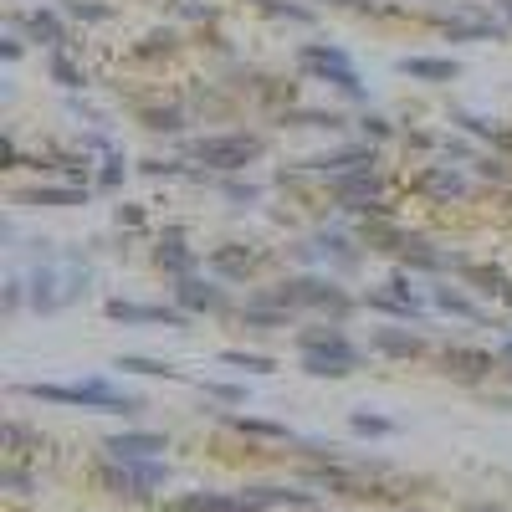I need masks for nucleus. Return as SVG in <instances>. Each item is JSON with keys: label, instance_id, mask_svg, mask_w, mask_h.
I'll return each mask as SVG.
<instances>
[{"label": "nucleus", "instance_id": "nucleus-1", "mask_svg": "<svg viewBox=\"0 0 512 512\" xmlns=\"http://www.w3.org/2000/svg\"><path fill=\"white\" fill-rule=\"evenodd\" d=\"M26 400H41V405H82V410H108V415H139L144 400L118 390L108 379H82V384H21Z\"/></svg>", "mask_w": 512, "mask_h": 512}, {"label": "nucleus", "instance_id": "nucleus-2", "mask_svg": "<svg viewBox=\"0 0 512 512\" xmlns=\"http://www.w3.org/2000/svg\"><path fill=\"white\" fill-rule=\"evenodd\" d=\"M297 349H303V369L318 379H344L364 364V354L344 338V328H308L297 333Z\"/></svg>", "mask_w": 512, "mask_h": 512}, {"label": "nucleus", "instance_id": "nucleus-3", "mask_svg": "<svg viewBox=\"0 0 512 512\" xmlns=\"http://www.w3.org/2000/svg\"><path fill=\"white\" fill-rule=\"evenodd\" d=\"M272 303H282V308H333V318H344V313H354V297L344 292V287H333V282H323V277H287L277 292H267Z\"/></svg>", "mask_w": 512, "mask_h": 512}, {"label": "nucleus", "instance_id": "nucleus-4", "mask_svg": "<svg viewBox=\"0 0 512 512\" xmlns=\"http://www.w3.org/2000/svg\"><path fill=\"white\" fill-rule=\"evenodd\" d=\"M98 482L118 497H154L169 482V466H159V461H118L113 456L108 466H98Z\"/></svg>", "mask_w": 512, "mask_h": 512}, {"label": "nucleus", "instance_id": "nucleus-5", "mask_svg": "<svg viewBox=\"0 0 512 512\" xmlns=\"http://www.w3.org/2000/svg\"><path fill=\"white\" fill-rule=\"evenodd\" d=\"M303 62L308 72H318V77H328L333 88H344L349 98H364V82H359V72H354V62L344 57V52H333V47H303Z\"/></svg>", "mask_w": 512, "mask_h": 512}, {"label": "nucleus", "instance_id": "nucleus-6", "mask_svg": "<svg viewBox=\"0 0 512 512\" xmlns=\"http://www.w3.org/2000/svg\"><path fill=\"white\" fill-rule=\"evenodd\" d=\"M262 154V144L246 139V134H221V139H200L195 144V159L216 164V169H246V159Z\"/></svg>", "mask_w": 512, "mask_h": 512}, {"label": "nucleus", "instance_id": "nucleus-7", "mask_svg": "<svg viewBox=\"0 0 512 512\" xmlns=\"http://www.w3.org/2000/svg\"><path fill=\"white\" fill-rule=\"evenodd\" d=\"M108 318H113V323H169V328H185V323H190V313H180V308L123 303V297H113V303H108Z\"/></svg>", "mask_w": 512, "mask_h": 512}, {"label": "nucleus", "instance_id": "nucleus-8", "mask_svg": "<svg viewBox=\"0 0 512 512\" xmlns=\"http://www.w3.org/2000/svg\"><path fill=\"white\" fill-rule=\"evenodd\" d=\"M103 451L118 456V461H154L164 451V436H154V431H118V436L103 441Z\"/></svg>", "mask_w": 512, "mask_h": 512}, {"label": "nucleus", "instance_id": "nucleus-9", "mask_svg": "<svg viewBox=\"0 0 512 512\" xmlns=\"http://www.w3.org/2000/svg\"><path fill=\"white\" fill-rule=\"evenodd\" d=\"M175 297L185 303V313H226L231 308V297L216 287V282H200V277H185L175 287Z\"/></svg>", "mask_w": 512, "mask_h": 512}, {"label": "nucleus", "instance_id": "nucleus-10", "mask_svg": "<svg viewBox=\"0 0 512 512\" xmlns=\"http://www.w3.org/2000/svg\"><path fill=\"white\" fill-rule=\"evenodd\" d=\"M502 359L497 354H487V349H446V374H456V379H487L492 369H497Z\"/></svg>", "mask_w": 512, "mask_h": 512}, {"label": "nucleus", "instance_id": "nucleus-11", "mask_svg": "<svg viewBox=\"0 0 512 512\" xmlns=\"http://www.w3.org/2000/svg\"><path fill=\"white\" fill-rule=\"evenodd\" d=\"M359 164H374V149L354 144V149H333V154L303 159V169H323V175H349V169H359Z\"/></svg>", "mask_w": 512, "mask_h": 512}, {"label": "nucleus", "instance_id": "nucleus-12", "mask_svg": "<svg viewBox=\"0 0 512 512\" xmlns=\"http://www.w3.org/2000/svg\"><path fill=\"white\" fill-rule=\"evenodd\" d=\"M175 512H256L246 497H226V492H190L175 502Z\"/></svg>", "mask_w": 512, "mask_h": 512}, {"label": "nucleus", "instance_id": "nucleus-13", "mask_svg": "<svg viewBox=\"0 0 512 512\" xmlns=\"http://www.w3.org/2000/svg\"><path fill=\"white\" fill-rule=\"evenodd\" d=\"M374 349L390 354V359H420L425 354V338L420 333H400V328H379L374 333Z\"/></svg>", "mask_w": 512, "mask_h": 512}, {"label": "nucleus", "instance_id": "nucleus-14", "mask_svg": "<svg viewBox=\"0 0 512 512\" xmlns=\"http://www.w3.org/2000/svg\"><path fill=\"white\" fill-rule=\"evenodd\" d=\"M241 497L251 507H313V492H297V487H246Z\"/></svg>", "mask_w": 512, "mask_h": 512}, {"label": "nucleus", "instance_id": "nucleus-15", "mask_svg": "<svg viewBox=\"0 0 512 512\" xmlns=\"http://www.w3.org/2000/svg\"><path fill=\"white\" fill-rule=\"evenodd\" d=\"M400 72L425 77V82H451V77H456V62H446V57H405Z\"/></svg>", "mask_w": 512, "mask_h": 512}, {"label": "nucleus", "instance_id": "nucleus-16", "mask_svg": "<svg viewBox=\"0 0 512 512\" xmlns=\"http://www.w3.org/2000/svg\"><path fill=\"white\" fill-rule=\"evenodd\" d=\"M226 425H231V431H241V436H267V441H292V431H287V425H277V420H256V415H226Z\"/></svg>", "mask_w": 512, "mask_h": 512}, {"label": "nucleus", "instance_id": "nucleus-17", "mask_svg": "<svg viewBox=\"0 0 512 512\" xmlns=\"http://www.w3.org/2000/svg\"><path fill=\"white\" fill-rule=\"evenodd\" d=\"M159 267H169V272H180V277H190V267H195V251H185V241L169 231L164 241H159Z\"/></svg>", "mask_w": 512, "mask_h": 512}, {"label": "nucleus", "instance_id": "nucleus-18", "mask_svg": "<svg viewBox=\"0 0 512 512\" xmlns=\"http://www.w3.org/2000/svg\"><path fill=\"white\" fill-rule=\"evenodd\" d=\"M118 369H128V374H154V379H175V374H180L175 364H164V359H144V354H123V359H118Z\"/></svg>", "mask_w": 512, "mask_h": 512}, {"label": "nucleus", "instance_id": "nucleus-19", "mask_svg": "<svg viewBox=\"0 0 512 512\" xmlns=\"http://www.w3.org/2000/svg\"><path fill=\"white\" fill-rule=\"evenodd\" d=\"M318 251H323V256H333V262H344V267H354V262H359V251L349 246V236H344V231H323V236H318Z\"/></svg>", "mask_w": 512, "mask_h": 512}, {"label": "nucleus", "instance_id": "nucleus-20", "mask_svg": "<svg viewBox=\"0 0 512 512\" xmlns=\"http://www.w3.org/2000/svg\"><path fill=\"white\" fill-rule=\"evenodd\" d=\"M436 308H441V313H451V318H472V323L482 318V308H477V303H466V297H461V292H451V287H436Z\"/></svg>", "mask_w": 512, "mask_h": 512}, {"label": "nucleus", "instance_id": "nucleus-21", "mask_svg": "<svg viewBox=\"0 0 512 512\" xmlns=\"http://www.w3.org/2000/svg\"><path fill=\"white\" fill-rule=\"evenodd\" d=\"M354 431L359 436H395V420H384V415H369V410H354Z\"/></svg>", "mask_w": 512, "mask_h": 512}, {"label": "nucleus", "instance_id": "nucleus-22", "mask_svg": "<svg viewBox=\"0 0 512 512\" xmlns=\"http://www.w3.org/2000/svg\"><path fill=\"white\" fill-rule=\"evenodd\" d=\"M221 359H226V364H236V369H251V374H272V369H277L267 354H241V349H226Z\"/></svg>", "mask_w": 512, "mask_h": 512}, {"label": "nucleus", "instance_id": "nucleus-23", "mask_svg": "<svg viewBox=\"0 0 512 512\" xmlns=\"http://www.w3.org/2000/svg\"><path fill=\"white\" fill-rule=\"evenodd\" d=\"M26 26H31L36 36H47V47H57V41H62V21H57V16H41V11H36Z\"/></svg>", "mask_w": 512, "mask_h": 512}, {"label": "nucleus", "instance_id": "nucleus-24", "mask_svg": "<svg viewBox=\"0 0 512 512\" xmlns=\"http://www.w3.org/2000/svg\"><path fill=\"white\" fill-rule=\"evenodd\" d=\"M21 200H36V205H41V200H47V205H77L82 195H77V190H26Z\"/></svg>", "mask_w": 512, "mask_h": 512}, {"label": "nucleus", "instance_id": "nucleus-25", "mask_svg": "<svg viewBox=\"0 0 512 512\" xmlns=\"http://www.w3.org/2000/svg\"><path fill=\"white\" fill-rule=\"evenodd\" d=\"M205 395H216L226 405H246V384H205Z\"/></svg>", "mask_w": 512, "mask_h": 512}, {"label": "nucleus", "instance_id": "nucleus-26", "mask_svg": "<svg viewBox=\"0 0 512 512\" xmlns=\"http://www.w3.org/2000/svg\"><path fill=\"white\" fill-rule=\"evenodd\" d=\"M446 31H451V36H492L497 26H492V21H446Z\"/></svg>", "mask_w": 512, "mask_h": 512}, {"label": "nucleus", "instance_id": "nucleus-27", "mask_svg": "<svg viewBox=\"0 0 512 512\" xmlns=\"http://www.w3.org/2000/svg\"><path fill=\"white\" fill-rule=\"evenodd\" d=\"M231 200H256V185H226Z\"/></svg>", "mask_w": 512, "mask_h": 512}, {"label": "nucleus", "instance_id": "nucleus-28", "mask_svg": "<svg viewBox=\"0 0 512 512\" xmlns=\"http://www.w3.org/2000/svg\"><path fill=\"white\" fill-rule=\"evenodd\" d=\"M472 512H507V507H492V502H477Z\"/></svg>", "mask_w": 512, "mask_h": 512}, {"label": "nucleus", "instance_id": "nucleus-29", "mask_svg": "<svg viewBox=\"0 0 512 512\" xmlns=\"http://www.w3.org/2000/svg\"><path fill=\"white\" fill-rule=\"evenodd\" d=\"M497 359H502V364H512V344H502V354H497Z\"/></svg>", "mask_w": 512, "mask_h": 512}, {"label": "nucleus", "instance_id": "nucleus-30", "mask_svg": "<svg viewBox=\"0 0 512 512\" xmlns=\"http://www.w3.org/2000/svg\"><path fill=\"white\" fill-rule=\"evenodd\" d=\"M507 11H512V0H507Z\"/></svg>", "mask_w": 512, "mask_h": 512}]
</instances>
